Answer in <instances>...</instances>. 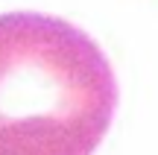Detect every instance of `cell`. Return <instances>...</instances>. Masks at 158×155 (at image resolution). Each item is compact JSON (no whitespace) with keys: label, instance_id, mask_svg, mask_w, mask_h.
Instances as JSON below:
<instances>
[{"label":"cell","instance_id":"1","mask_svg":"<svg viewBox=\"0 0 158 155\" xmlns=\"http://www.w3.org/2000/svg\"><path fill=\"white\" fill-rule=\"evenodd\" d=\"M117 108L106 53L38 12L0 15V155H94Z\"/></svg>","mask_w":158,"mask_h":155}]
</instances>
